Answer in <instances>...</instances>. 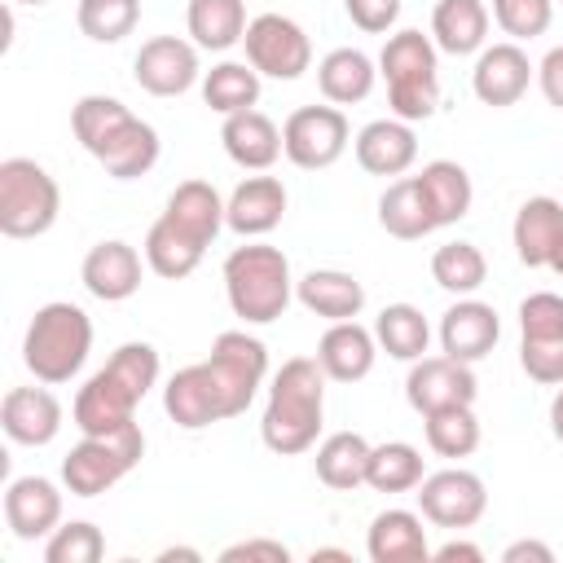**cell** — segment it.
<instances>
[{
  "label": "cell",
  "mask_w": 563,
  "mask_h": 563,
  "mask_svg": "<svg viewBox=\"0 0 563 563\" xmlns=\"http://www.w3.org/2000/svg\"><path fill=\"white\" fill-rule=\"evenodd\" d=\"M431 277H435L440 290H449V295L462 299V295H475L484 286L488 260H484V251L475 242H444L431 255Z\"/></svg>",
  "instance_id": "f35d334b"
},
{
  "label": "cell",
  "mask_w": 563,
  "mask_h": 563,
  "mask_svg": "<svg viewBox=\"0 0 563 563\" xmlns=\"http://www.w3.org/2000/svg\"><path fill=\"white\" fill-rule=\"evenodd\" d=\"M422 427H427L431 453H440V457H471L479 449V418L471 405L431 409V413H422Z\"/></svg>",
  "instance_id": "ab89813d"
},
{
  "label": "cell",
  "mask_w": 563,
  "mask_h": 563,
  "mask_svg": "<svg viewBox=\"0 0 563 563\" xmlns=\"http://www.w3.org/2000/svg\"><path fill=\"white\" fill-rule=\"evenodd\" d=\"M158 559H163V563H167V559H198V550H185V545H180V550H163Z\"/></svg>",
  "instance_id": "816d5d0a"
},
{
  "label": "cell",
  "mask_w": 563,
  "mask_h": 563,
  "mask_svg": "<svg viewBox=\"0 0 563 563\" xmlns=\"http://www.w3.org/2000/svg\"><path fill=\"white\" fill-rule=\"evenodd\" d=\"M70 128H75V141L114 176V180H136L145 172H154L158 163V132L136 119L119 97H106V92H88L75 101L70 110Z\"/></svg>",
  "instance_id": "7a4b0ae2"
},
{
  "label": "cell",
  "mask_w": 563,
  "mask_h": 563,
  "mask_svg": "<svg viewBox=\"0 0 563 563\" xmlns=\"http://www.w3.org/2000/svg\"><path fill=\"white\" fill-rule=\"evenodd\" d=\"M545 268L563 277V233H559V242H554V251H550V264H545Z\"/></svg>",
  "instance_id": "f907efd6"
},
{
  "label": "cell",
  "mask_w": 563,
  "mask_h": 563,
  "mask_svg": "<svg viewBox=\"0 0 563 563\" xmlns=\"http://www.w3.org/2000/svg\"><path fill=\"white\" fill-rule=\"evenodd\" d=\"M75 22L92 44H119L123 35L136 31L141 0H79Z\"/></svg>",
  "instance_id": "60d3db41"
},
{
  "label": "cell",
  "mask_w": 563,
  "mask_h": 563,
  "mask_svg": "<svg viewBox=\"0 0 563 563\" xmlns=\"http://www.w3.org/2000/svg\"><path fill=\"white\" fill-rule=\"evenodd\" d=\"M431 559H435V563H453V559H466V563H479V559H484V550H479V545H471V541H449V545H440V550H431Z\"/></svg>",
  "instance_id": "c3c4849f"
},
{
  "label": "cell",
  "mask_w": 563,
  "mask_h": 563,
  "mask_svg": "<svg viewBox=\"0 0 563 563\" xmlns=\"http://www.w3.org/2000/svg\"><path fill=\"white\" fill-rule=\"evenodd\" d=\"M317 559H352V554H347V550H312V563H317Z\"/></svg>",
  "instance_id": "f5cc1de1"
},
{
  "label": "cell",
  "mask_w": 563,
  "mask_h": 563,
  "mask_svg": "<svg viewBox=\"0 0 563 563\" xmlns=\"http://www.w3.org/2000/svg\"><path fill=\"white\" fill-rule=\"evenodd\" d=\"M88 352H92V321L79 303L53 299L35 308L26 339H22V361L35 374V383H48V387L70 383L84 369Z\"/></svg>",
  "instance_id": "8992f818"
},
{
  "label": "cell",
  "mask_w": 563,
  "mask_h": 563,
  "mask_svg": "<svg viewBox=\"0 0 563 563\" xmlns=\"http://www.w3.org/2000/svg\"><path fill=\"white\" fill-rule=\"evenodd\" d=\"M378 224L400 238V242H418L427 233H435L431 216H427V202H422V189H418V176H396L383 198H378Z\"/></svg>",
  "instance_id": "e575fe53"
},
{
  "label": "cell",
  "mask_w": 563,
  "mask_h": 563,
  "mask_svg": "<svg viewBox=\"0 0 563 563\" xmlns=\"http://www.w3.org/2000/svg\"><path fill=\"white\" fill-rule=\"evenodd\" d=\"M493 22L519 44V40H537L550 31L554 22V0H493Z\"/></svg>",
  "instance_id": "7bdbcfd3"
},
{
  "label": "cell",
  "mask_w": 563,
  "mask_h": 563,
  "mask_svg": "<svg viewBox=\"0 0 563 563\" xmlns=\"http://www.w3.org/2000/svg\"><path fill=\"white\" fill-rule=\"evenodd\" d=\"M519 365L532 383H563V295L532 290L519 303Z\"/></svg>",
  "instance_id": "8fae6325"
},
{
  "label": "cell",
  "mask_w": 563,
  "mask_h": 563,
  "mask_svg": "<svg viewBox=\"0 0 563 563\" xmlns=\"http://www.w3.org/2000/svg\"><path fill=\"white\" fill-rule=\"evenodd\" d=\"M106 554V537L97 523L88 519H70V523H57L48 537H44V563H97Z\"/></svg>",
  "instance_id": "b9f144b4"
},
{
  "label": "cell",
  "mask_w": 563,
  "mask_h": 563,
  "mask_svg": "<svg viewBox=\"0 0 563 563\" xmlns=\"http://www.w3.org/2000/svg\"><path fill=\"white\" fill-rule=\"evenodd\" d=\"M374 79H378V70H374L369 53H361V48H330L317 66V88L330 106L365 101L374 92Z\"/></svg>",
  "instance_id": "1f68e13d"
},
{
  "label": "cell",
  "mask_w": 563,
  "mask_h": 563,
  "mask_svg": "<svg viewBox=\"0 0 563 563\" xmlns=\"http://www.w3.org/2000/svg\"><path fill=\"white\" fill-rule=\"evenodd\" d=\"M378 75L387 79V106L396 119L418 123L431 119L440 106V66L435 44L422 31H396L387 35L378 53Z\"/></svg>",
  "instance_id": "52a82bcc"
},
{
  "label": "cell",
  "mask_w": 563,
  "mask_h": 563,
  "mask_svg": "<svg viewBox=\"0 0 563 563\" xmlns=\"http://www.w3.org/2000/svg\"><path fill=\"white\" fill-rule=\"evenodd\" d=\"M343 9H347V18H352V26H361V31H369V35L391 31L396 18H400V0H343Z\"/></svg>",
  "instance_id": "ee69618b"
},
{
  "label": "cell",
  "mask_w": 563,
  "mask_h": 563,
  "mask_svg": "<svg viewBox=\"0 0 563 563\" xmlns=\"http://www.w3.org/2000/svg\"><path fill=\"white\" fill-rule=\"evenodd\" d=\"M418 189H422V202H427V216H431L435 229L457 224V220L471 211V202H475L471 176H466V167L453 163V158L427 163V167L418 172Z\"/></svg>",
  "instance_id": "f546056e"
},
{
  "label": "cell",
  "mask_w": 563,
  "mask_h": 563,
  "mask_svg": "<svg viewBox=\"0 0 563 563\" xmlns=\"http://www.w3.org/2000/svg\"><path fill=\"white\" fill-rule=\"evenodd\" d=\"M295 295L299 303L312 312V317H325V321H356L361 308H365V286L343 273V268H312L295 282Z\"/></svg>",
  "instance_id": "83f0119b"
},
{
  "label": "cell",
  "mask_w": 563,
  "mask_h": 563,
  "mask_svg": "<svg viewBox=\"0 0 563 563\" xmlns=\"http://www.w3.org/2000/svg\"><path fill=\"white\" fill-rule=\"evenodd\" d=\"M352 141V128H347V114L339 106H299L286 123H282V154L303 167V172H321V167H334L343 158Z\"/></svg>",
  "instance_id": "7c38bea8"
},
{
  "label": "cell",
  "mask_w": 563,
  "mask_h": 563,
  "mask_svg": "<svg viewBox=\"0 0 563 563\" xmlns=\"http://www.w3.org/2000/svg\"><path fill=\"white\" fill-rule=\"evenodd\" d=\"M532 75H537V66L528 62V53L515 40H501V44H484L479 48L475 70H471V88H475V97L484 106L506 110L528 92Z\"/></svg>",
  "instance_id": "e0dca14e"
},
{
  "label": "cell",
  "mask_w": 563,
  "mask_h": 563,
  "mask_svg": "<svg viewBox=\"0 0 563 563\" xmlns=\"http://www.w3.org/2000/svg\"><path fill=\"white\" fill-rule=\"evenodd\" d=\"M224 295L233 317L246 325H268L290 308L295 282H290V260L282 246L268 242H246L233 246L224 260Z\"/></svg>",
  "instance_id": "5b68a950"
},
{
  "label": "cell",
  "mask_w": 563,
  "mask_h": 563,
  "mask_svg": "<svg viewBox=\"0 0 563 563\" xmlns=\"http://www.w3.org/2000/svg\"><path fill=\"white\" fill-rule=\"evenodd\" d=\"M207 374H211V383H216L220 413H224V418H238V413H246V405H251L255 391L264 387L268 347H264L255 334H246V330H224V334H216V343H211Z\"/></svg>",
  "instance_id": "30bf717a"
},
{
  "label": "cell",
  "mask_w": 563,
  "mask_h": 563,
  "mask_svg": "<svg viewBox=\"0 0 563 563\" xmlns=\"http://www.w3.org/2000/svg\"><path fill=\"white\" fill-rule=\"evenodd\" d=\"M224 229V198L211 180H180L163 207V216L150 224L145 233V264L167 277L180 282L189 277L207 246L216 242V233Z\"/></svg>",
  "instance_id": "6da1fadb"
},
{
  "label": "cell",
  "mask_w": 563,
  "mask_h": 563,
  "mask_svg": "<svg viewBox=\"0 0 563 563\" xmlns=\"http://www.w3.org/2000/svg\"><path fill=\"white\" fill-rule=\"evenodd\" d=\"M365 554L374 563H431L422 515L400 510V506L374 515L369 519V532H365Z\"/></svg>",
  "instance_id": "484cf974"
},
{
  "label": "cell",
  "mask_w": 563,
  "mask_h": 563,
  "mask_svg": "<svg viewBox=\"0 0 563 563\" xmlns=\"http://www.w3.org/2000/svg\"><path fill=\"white\" fill-rule=\"evenodd\" d=\"M374 356H378V339L361 321H330V330L317 343V365L334 383H361L374 369Z\"/></svg>",
  "instance_id": "cb8c5ba5"
},
{
  "label": "cell",
  "mask_w": 563,
  "mask_h": 563,
  "mask_svg": "<svg viewBox=\"0 0 563 563\" xmlns=\"http://www.w3.org/2000/svg\"><path fill=\"white\" fill-rule=\"evenodd\" d=\"M497 334H501L497 308L484 303V299H471V295H462V299L440 317V352H444V356H457V361H466V365L484 361V356L497 347Z\"/></svg>",
  "instance_id": "ffe728a7"
},
{
  "label": "cell",
  "mask_w": 563,
  "mask_h": 563,
  "mask_svg": "<svg viewBox=\"0 0 563 563\" xmlns=\"http://www.w3.org/2000/svg\"><path fill=\"white\" fill-rule=\"evenodd\" d=\"M488 4L484 0H435L431 9V35H435V48L453 53V57H466V53H479L484 40H488Z\"/></svg>",
  "instance_id": "4dcf8cb0"
},
{
  "label": "cell",
  "mask_w": 563,
  "mask_h": 563,
  "mask_svg": "<svg viewBox=\"0 0 563 563\" xmlns=\"http://www.w3.org/2000/svg\"><path fill=\"white\" fill-rule=\"evenodd\" d=\"M550 431H554V440L563 444V383H559V391H554V400H550Z\"/></svg>",
  "instance_id": "681fc988"
},
{
  "label": "cell",
  "mask_w": 563,
  "mask_h": 563,
  "mask_svg": "<svg viewBox=\"0 0 563 563\" xmlns=\"http://www.w3.org/2000/svg\"><path fill=\"white\" fill-rule=\"evenodd\" d=\"M369 449H374V444H369L361 431H334V435H325V440L317 444V457H312L317 479H321L325 488H334V493L361 488V484H365V466H369Z\"/></svg>",
  "instance_id": "d6a6232c"
},
{
  "label": "cell",
  "mask_w": 563,
  "mask_h": 563,
  "mask_svg": "<svg viewBox=\"0 0 563 563\" xmlns=\"http://www.w3.org/2000/svg\"><path fill=\"white\" fill-rule=\"evenodd\" d=\"M418 510L427 523L435 528H475L488 510V488L475 471L466 466H449V471H435V475H422L418 484Z\"/></svg>",
  "instance_id": "5bb4252c"
},
{
  "label": "cell",
  "mask_w": 563,
  "mask_h": 563,
  "mask_svg": "<svg viewBox=\"0 0 563 563\" xmlns=\"http://www.w3.org/2000/svg\"><path fill=\"white\" fill-rule=\"evenodd\" d=\"M479 396V383H475V369L457 356H418L409 378H405V400L418 409V413H431V409H444V405H475Z\"/></svg>",
  "instance_id": "2e32d148"
},
{
  "label": "cell",
  "mask_w": 563,
  "mask_h": 563,
  "mask_svg": "<svg viewBox=\"0 0 563 563\" xmlns=\"http://www.w3.org/2000/svg\"><path fill=\"white\" fill-rule=\"evenodd\" d=\"M185 26L198 48L224 53L246 35V0H189Z\"/></svg>",
  "instance_id": "836d02e7"
},
{
  "label": "cell",
  "mask_w": 563,
  "mask_h": 563,
  "mask_svg": "<svg viewBox=\"0 0 563 563\" xmlns=\"http://www.w3.org/2000/svg\"><path fill=\"white\" fill-rule=\"evenodd\" d=\"M563 233V202L550 198V194H537L528 198L519 211H515V224H510V238H515V255L523 268H545L550 264V251Z\"/></svg>",
  "instance_id": "f1b7e54d"
},
{
  "label": "cell",
  "mask_w": 563,
  "mask_h": 563,
  "mask_svg": "<svg viewBox=\"0 0 563 563\" xmlns=\"http://www.w3.org/2000/svg\"><path fill=\"white\" fill-rule=\"evenodd\" d=\"M290 563V550L282 541H268V537H251V541H238L229 550H220V563Z\"/></svg>",
  "instance_id": "f6af8a7d"
},
{
  "label": "cell",
  "mask_w": 563,
  "mask_h": 563,
  "mask_svg": "<svg viewBox=\"0 0 563 563\" xmlns=\"http://www.w3.org/2000/svg\"><path fill=\"white\" fill-rule=\"evenodd\" d=\"M325 422V369L317 356H290L268 383L264 418H260V440L277 457L308 453L321 435Z\"/></svg>",
  "instance_id": "277c9868"
},
{
  "label": "cell",
  "mask_w": 563,
  "mask_h": 563,
  "mask_svg": "<svg viewBox=\"0 0 563 563\" xmlns=\"http://www.w3.org/2000/svg\"><path fill=\"white\" fill-rule=\"evenodd\" d=\"M352 150H356L361 172H369V176H405L413 167V158H418V136H413V123L391 114V119L365 123L356 132Z\"/></svg>",
  "instance_id": "7402d4cb"
},
{
  "label": "cell",
  "mask_w": 563,
  "mask_h": 563,
  "mask_svg": "<svg viewBox=\"0 0 563 563\" xmlns=\"http://www.w3.org/2000/svg\"><path fill=\"white\" fill-rule=\"evenodd\" d=\"M79 282H84V290H88L92 299H101V303H123V299H132V295L141 290V255H136V246H128V242H119V238L97 242V246L84 255V264H79Z\"/></svg>",
  "instance_id": "44dd1931"
},
{
  "label": "cell",
  "mask_w": 563,
  "mask_h": 563,
  "mask_svg": "<svg viewBox=\"0 0 563 563\" xmlns=\"http://www.w3.org/2000/svg\"><path fill=\"white\" fill-rule=\"evenodd\" d=\"M374 339H378V347L387 356L413 365L427 352V343H431V325H427L422 308H413V303H387L374 317Z\"/></svg>",
  "instance_id": "d590c367"
},
{
  "label": "cell",
  "mask_w": 563,
  "mask_h": 563,
  "mask_svg": "<svg viewBox=\"0 0 563 563\" xmlns=\"http://www.w3.org/2000/svg\"><path fill=\"white\" fill-rule=\"evenodd\" d=\"M523 559H537V563H554V550L545 541H515L501 550V563H523Z\"/></svg>",
  "instance_id": "7dc6e473"
},
{
  "label": "cell",
  "mask_w": 563,
  "mask_h": 563,
  "mask_svg": "<svg viewBox=\"0 0 563 563\" xmlns=\"http://www.w3.org/2000/svg\"><path fill=\"white\" fill-rule=\"evenodd\" d=\"M0 427L13 444H26V449L53 444L62 431V400L48 391V383L44 387H9L0 400Z\"/></svg>",
  "instance_id": "ac0fdd59"
},
{
  "label": "cell",
  "mask_w": 563,
  "mask_h": 563,
  "mask_svg": "<svg viewBox=\"0 0 563 563\" xmlns=\"http://www.w3.org/2000/svg\"><path fill=\"white\" fill-rule=\"evenodd\" d=\"M246 62L268 79H299L312 66V40L308 31L286 13H260L246 22Z\"/></svg>",
  "instance_id": "4fadbf2b"
},
{
  "label": "cell",
  "mask_w": 563,
  "mask_h": 563,
  "mask_svg": "<svg viewBox=\"0 0 563 563\" xmlns=\"http://www.w3.org/2000/svg\"><path fill=\"white\" fill-rule=\"evenodd\" d=\"M282 216H286V185L277 176H246L224 198V224L238 238H264L282 224Z\"/></svg>",
  "instance_id": "603a6c76"
},
{
  "label": "cell",
  "mask_w": 563,
  "mask_h": 563,
  "mask_svg": "<svg viewBox=\"0 0 563 563\" xmlns=\"http://www.w3.org/2000/svg\"><path fill=\"white\" fill-rule=\"evenodd\" d=\"M18 4H48V0H18Z\"/></svg>",
  "instance_id": "db71d44e"
},
{
  "label": "cell",
  "mask_w": 563,
  "mask_h": 563,
  "mask_svg": "<svg viewBox=\"0 0 563 563\" xmlns=\"http://www.w3.org/2000/svg\"><path fill=\"white\" fill-rule=\"evenodd\" d=\"M4 523L18 541H44L62 523V493L44 475H18L4 488Z\"/></svg>",
  "instance_id": "d6986e66"
},
{
  "label": "cell",
  "mask_w": 563,
  "mask_h": 563,
  "mask_svg": "<svg viewBox=\"0 0 563 563\" xmlns=\"http://www.w3.org/2000/svg\"><path fill=\"white\" fill-rule=\"evenodd\" d=\"M537 84H541L545 101H550L554 110H563V44L550 48V53L541 57V66H537Z\"/></svg>",
  "instance_id": "bcb514c9"
},
{
  "label": "cell",
  "mask_w": 563,
  "mask_h": 563,
  "mask_svg": "<svg viewBox=\"0 0 563 563\" xmlns=\"http://www.w3.org/2000/svg\"><path fill=\"white\" fill-rule=\"evenodd\" d=\"M145 457V431L141 422H123L101 435H84L66 457H62V484L70 497H101L114 488L136 462Z\"/></svg>",
  "instance_id": "ba28073f"
},
{
  "label": "cell",
  "mask_w": 563,
  "mask_h": 563,
  "mask_svg": "<svg viewBox=\"0 0 563 563\" xmlns=\"http://www.w3.org/2000/svg\"><path fill=\"white\" fill-rule=\"evenodd\" d=\"M365 484L374 493H409L422 484V453L405 440H387L369 449V466H365Z\"/></svg>",
  "instance_id": "74e56055"
},
{
  "label": "cell",
  "mask_w": 563,
  "mask_h": 563,
  "mask_svg": "<svg viewBox=\"0 0 563 563\" xmlns=\"http://www.w3.org/2000/svg\"><path fill=\"white\" fill-rule=\"evenodd\" d=\"M163 409H167V418H172L176 427H185V431H202V427H211V422H224L216 383H211V374H207V361L185 365V369H176V374L167 378V387H163Z\"/></svg>",
  "instance_id": "d4e9b609"
},
{
  "label": "cell",
  "mask_w": 563,
  "mask_h": 563,
  "mask_svg": "<svg viewBox=\"0 0 563 563\" xmlns=\"http://www.w3.org/2000/svg\"><path fill=\"white\" fill-rule=\"evenodd\" d=\"M220 145L238 167L268 172L277 163V154H282V128L264 110H238V114H224Z\"/></svg>",
  "instance_id": "4316f807"
},
{
  "label": "cell",
  "mask_w": 563,
  "mask_h": 563,
  "mask_svg": "<svg viewBox=\"0 0 563 563\" xmlns=\"http://www.w3.org/2000/svg\"><path fill=\"white\" fill-rule=\"evenodd\" d=\"M62 189L35 158L0 163V233L4 238H40L57 224Z\"/></svg>",
  "instance_id": "9c48e42d"
},
{
  "label": "cell",
  "mask_w": 563,
  "mask_h": 563,
  "mask_svg": "<svg viewBox=\"0 0 563 563\" xmlns=\"http://www.w3.org/2000/svg\"><path fill=\"white\" fill-rule=\"evenodd\" d=\"M132 79L150 97H180L198 84V44L180 35H154L132 57Z\"/></svg>",
  "instance_id": "9a60e30c"
},
{
  "label": "cell",
  "mask_w": 563,
  "mask_h": 563,
  "mask_svg": "<svg viewBox=\"0 0 563 563\" xmlns=\"http://www.w3.org/2000/svg\"><path fill=\"white\" fill-rule=\"evenodd\" d=\"M154 383H158V347L145 339H132V343L114 347V356L79 387L70 418L84 435L114 431L136 418V405L150 396Z\"/></svg>",
  "instance_id": "3957f363"
},
{
  "label": "cell",
  "mask_w": 563,
  "mask_h": 563,
  "mask_svg": "<svg viewBox=\"0 0 563 563\" xmlns=\"http://www.w3.org/2000/svg\"><path fill=\"white\" fill-rule=\"evenodd\" d=\"M202 101L216 114H238V110H255L260 101V70L251 62H220L202 75Z\"/></svg>",
  "instance_id": "8d00e7d4"
}]
</instances>
